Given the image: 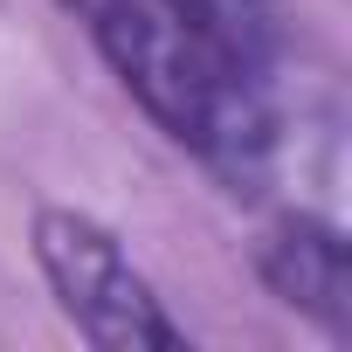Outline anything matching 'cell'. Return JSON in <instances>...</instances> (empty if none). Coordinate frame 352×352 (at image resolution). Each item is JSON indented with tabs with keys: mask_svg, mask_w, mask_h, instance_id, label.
I'll return each instance as SVG.
<instances>
[{
	"mask_svg": "<svg viewBox=\"0 0 352 352\" xmlns=\"http://www.w3.org/2000/svg\"><path fill=\"white\" fill-rule=\"evenodd\" d=\"M97 35L124 90L201 152L249 180L276 145V0H63Z\"/></svg>",
	"mask_w": 352,
	"mask_h": 352,
	"instance_id": "cell-1",
	"label": "cell"
},
{
	"mask_svg": "<svg viewBox=\"0 0 352 352\" xmlns=\"http://www.w3.org/2000/svg\"><path fill=\"white\" fill-rule=\"evenodd\" d=\"M35 256H42L63 311L97 345H180V324L159 311V297L145 290V276L124 263V249L97 221L49 208L35 221Z\"/></svg>",
	"mask_w": 352,
	"mask_h": 352,
	"instance_id": "cell-2",
	"label": "cell"
},
{
	"mask_svg": "<svg viewBox=\"0 0 352 352\" xmlns=\"http://www.w3.org/2000/svg\"><path fill=\"white\" fill-rule=\"evenodd\" d=\"M263 276L276 283V297H290L297 311H318L331 331L352 324V283H345V242L324 221H283L263 242Z\"/></svg>",
	"mask_w": 352,
	"mask_h": 352,
	"instance_id": "cell-3",
	"label": "cell"
}]
</instances>
